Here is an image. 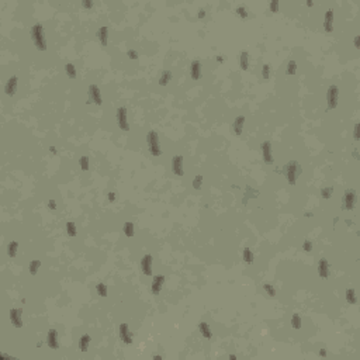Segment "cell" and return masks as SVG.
I'll return each instance as SVG.
<instances>
[{
  "instance_id": "6da1fadb",
  "label": "cell",
  "mask_w": 360,
  "mask_h": 360,
  "mask_svg": "<svg viewBox=\"0 0 360 360\" xmlns=\"http://www.w3.org/2000/svg\"><path fill=\"white\" fill-rule=\"evenodd\" d=\"M31 37H33L35 45L38 47V49H45L47 48V42L44 40V33H42V27L41 25H35L31 28Z\"/></svg>"
},
{
  "instance_id": "7a4b0ae2",
  "label": "cell",
  "mask_w": 360,
  "mask_h": 360,
  "mask_svg": "<svg viewBox=\"0 0 360 360\" xmlns=\"http://www.w3.org/2000/svg\"><path fill=\"white\" fill-rule=\"evenodd\" d=\"M148 143H149V149L151 154L154 156H159L160 155V148H159V138H158V134L151 131L148 134Z\"/></svg>"
},
{
  "instance_id": "3957f363",
  "label": "cell",
  "mask_w": 360,
  "mask_h": 360,
  "mask_svg": "<svg viewBox=\"0 0 360 360\" xmlns=\"http://www.w3.org/2000/svg\"><path fill=\"white\" fill-rule=\"evenodd\" d=\"M298 172H300V166H298L297 162H290V163L286 166L287 179H288V182H290L291 184L295 183V177H297V173H298Z\"/></svg>"
},
{
  "instance_id": "277c9868",
  "label": "cell",
  "mask_w": 360,
  "mask_h": 360,
  "mask_svg": "<svg viewBox=\"0 0 360 360\" xmlns=\"http://www.w3.org/2000/svg\"><path fill=\"white\" fill-rule=\"evenodd\" d=\"M338 96H339V92H338L336 86H331L328 90V106L329 108H335L338 103Z\"/></svg>"
},
{
  "instance_id": "5b68a950",
  "label": "cell",
  "mask_w": 360,
  "mask_h": 360,
  "mask_svg": "<svg viewBox=\"0 0 360 360\" xmlns=\"http://www.w3.org/2000/svg\"><path fill=\"white\" fill-rule=\"evenodd\" d=\"M117 120H118V125L121 130H128V123H127V110L124 107H120L117 111Z\"/></svg>"
},
{
  "instance_id": "8992f818",
  "label": "cell",
  "mask_w": 360,
  "mask_h": 360,
  "mask_svg": "<svg viewBox=\"0 0 360 360\" xmlns=\"http://www.w3.org/2000/svg\"><path fill=\"white\" fill-rule=\"evenodd\" d=\"M89 99L92 101H94L96 104H101V96H100V90L96 84H92L89 87Z\"/></svg>"
},
{
  "instance_id": "52a82bcc",
  "label": "cell",
  "mask_w": 360,
  "mask_h": 360,
  "mask_svg": "<svg viewBox=\"0 0 360 360\" xmlns=\"http://www.w3.org/2000/svg\"><path fill=\"white\" fill-rule=\"evenodd\" d=\"M354 201H356V194H354L353 190H349L346 191L345 194V198H343V203H345V208L346 210H352L354 205Z\"/></svg>"
},
{
  "instance_id": "ba28073f",
  "label": "cell",
  "mask_w": 360,
  "mask_h": 360,
  "mask_svg": "<svg viewBox=\"0 0 360 360\" xmlns=\"http://www.w3.org/2000/svg\"><path fill=\"white\" fill-rule=\"evenodd\" d=\"M141 267H142L143 274L149 276V274L152 273V256H151V255L143 256L142 262H141Z\"/></svg>"
},
{
  "instance_id": "9c48e42d",
  "label": "cell",
  "mask_w": 360,
  "mask_h": 360,
  "mask_svg": "<svg viewBox=\"0 0 360 360\" xmlns=\"http://www.w3.org/2000/svg\"><path fill=\"white\" fill-rule=\"evenodd\" d=\"M172 167H173V172L179 176L183 174V158L182 156H174L173 162H172Z\"/></svg>"
},
{
  "instance_id": "30bf717a",
  "label": "cell",
  "mask_w": 360,
  "mask_h": 360,
  "mask_svg": "<svg viewBox=\"0 0 360 360\" xmlns=\"http://www.w3.org/2000/svg\"><path fill=\"white\" fill-rule=\"evenodd\" d=\"M262 151H263V156H264L266 163H272L273 162V156H272V145H270V142L262 143Z\"/></svg>"
},
{
  "instance_id": "8fae6325",
  "label": "cell",
  "mask_w": 360,
  "mask_h": 360,
  "mask_svg": "<svg viewBox=\"0 0 360 360\" xmlns=\"http://www.w3.org/2000/svg\"><path fill=\"white\" fill-rule=\"evenodd\" d=\"M120 338L125 342V343H131L132 339H131V335L128 332V325L127 323H121L120 325Z\"/></svg>"
},
{
  "instance_id": "7c38bea8",
  "label": "cell",
  "mask_w": 360,
  "mask_h": 360,
  "mask_svg": "<svg viewBox=\"0 0 360 360\" xmlns=\"http://www.w3.org/2000/svg\"><path fill=\"white\" fill-rule=\"evenodd\" d=\"M16 89H17V77L13 76L9 79V82L6 83V94H9V96H13L14 93H16Z\"/></svg>"
},
{
  "instance_id": "4fadbf2b",
  "label": "cell",
  "mask_w": 360,
  "mask_h": 360,
  "mask_svg": "<svg viewBox=\"0 0 360 360\" xmlns=\"http://www.w3.org/2000/svg\"><path fill=\"white\" fill-rule=\"evenodd\" d=\"M10 319L17 328H20L21 323H23V321H21V311L20 310H11L10 311Z\"/></svg>"
},
{
  "instance_id": "5bb4252c",
  "label": "cell",
  "mask_w": 360,
  "mask_h": 360,
  "mask_svg": "<svg viewBox=\"0 0 360 360\" xmlns=\"http://www.w3.org/2000/svg\"><path fill=\"white\" fill-rule=\"evenodd\" d=\"M319 276L322 277V279H328V276H329V266H328V262L325 259H321L319 262Z\"/></svg>"
},
{
  "instance_id": "9a60e30c",
  "label": "cell",
  "mask_w": 360,
  "mask_h": 360,
  "mask_svg": "<svg viewBox=\"0 0 360 360\" xmlns=\"http://www.w3.org/2000/svg\"><path fill=\"white\" fill-rule=\"evenodd\" d=\"M165 281V277L163 276H156L154 279V283H152V293L154 294H158L160 291V287H162V284H163Z\"/></svg>"
},
{
  "instance_id": "2e32d148",
  "label": "cell",
  "mask_w": 360,
  "mask_h": 360,
  "mask_svg": "<svg viewBox=\"0 0 360 360\" xmlns=\"http://www.w3.org/2000/svg\"><path fill=\"white\" fill-rule=\"evenodd\" d=\"M48 345H49L52 349H57L58 347V334L57 331L51 329L49 334H48Z\"/></svg>"
},
{
  "instance_id": "e0dca14e",
  "label": "cell",
  "mask_w": 360,
  "mask_h": 360,
  "mask_svg": "<svg viewBox=\"0 0 360 360\" xmlns=\"http://www.w3.org/2000/svg\"><path fill=\"white\" fill-rule=\"evenodd\" d=\"M332 20H334V10H328V13L325 14V30L327 31H332Z\"/></svg>"
},
{
  "instance_id": "ac0fdd59",
  "label": "cell",
  "mask_w": 360,
  "mask_h": 360,
  "mask_svg": "<svg viewBox=\"0 0 360 360\" xmlns=\"http://www.w3.org/2000/svg\"><path fill=\"white\" fill-rule=\"evenodd\" d=\"M190 73L193 79H198L200 77V62L198 61H194L190 66Z\"/></svg>"
},
{
  "instance_id": "d6986e66",
  "label": "cell",
  "mask_w": 360,
  "mask_h": 360,
  "mask_svg": "<svg viewBox=\"0 0 360 360\" xmlns=\"http://www.w3.org/2000/svg\"><path fill=\"white\" fill-rule=\"evenodd\" d=\"M244 123H245V118L244 117H238L235 123H233V131L237 132V135H239L242 132V128H244Z\"/></svg>"
},
{
  "instance_id": "ffe728a7",
  "label": "cell",
  "mask_w": 360,
  "mask_h": 360,
  "mask_svg": "<svg viewBox=\"0 0 360 360\" xmlns=\"http://www.w3.org/2000/svg\"><path fill=\"white\" fill-rule=\"evenodd\" d=\"M97 37H99V40L101 41V44L106 47L107 45V28L106 27H103V28H100V30L97 31Z\"/></svg>"
},
{
  "instance_id": "44dd1931",
  "label": "cell",
  "mask_w": 360,
  "mask_h": 360,
  "mask_svg": "<svg viewBox=\"0 0 360 360\" xmlns=\"http://www.w3.org/2000/svg\"><path fill=\"white\" fill-rule=\"evenodd\" d=\"M200 332H201V334H203L205 338H208V339H210V338H211V331H210V327H208V325H207L205 322H201V323H200Z\"/></svg>"
},
{
  "instance_id": "7402d4cb",
  "label": "cell",
  "mask_w": 360,
  "mask_h": 360,
  "mask_svg": "<svg viewBox=\"0 0 360 360\" xmlns=\"http://www.w3.org/2000/svg\"><path fill=\"white\" fill-rule=\"evenodd\" d=\"M248 66H249V55L246 52H242V55H241V68L248 69Z\"/></svg>"
},
{
  "instance_id": "603a6c76",
  "label": "cell",
  "mask_w": 360,
  "mask_h": 360,
  "mask_svg": "<svg viewBox=\"0 0 360 360\" xmlns=\"http://www.w3.org/2000/svg\"><path fill=\"white\" fill-rule=\"evenodd\" d=\"M89 343H90V336L89 335H83V336H82V340H80V349L83 350V352H86Z\"/></svg>"
},
{
  "instance_id": "cb8c5ba5",
  "label": "cell",
  "mask_w": 360,
  "mask_h": 360,
  "mask_svg": "<svg viewBox=\"0 0 360 360\" xmlns=\"http://www.w3.org/2000/svg\"><path fill=\"white\" fill-rule=\"evenodd\" d=\"M17 242H10L9 244V249H7V252H9V256H11V257H14L16 256V252H17Z\"/></svg>"
},
{
  "instance_id": "d4e9b609",
  "label": "cell",
  "mask_w": 360,
  "mask_h": 360,
  "mask_svg": "<svg viewBox=\"0 0 360 360\" xmlns=\"http://www.w3.org/2000/svg\"><path fill=\"white\" fill-rule=\"evenodd\" d=\"M41 266V262L40 260H34V262H31L30 263V273L31 274H35L38 272V267Z\"/></svg>"
},
{
  "instance_id": "484cf974",
  "label": "cell",
  "mask_w": 360,
  "mask_h": 360,
  "mask_svg": "<svg viewBox=\"0 0 360 360\" xmlns=\"http://www.w3.org/2000/svg\"><path fill=\"white\" fill-rule=\"evenodd\" d=\"M66 231H68V233H69L70 237H75V235H76V227H75V224L73 222H68L66 224Z\"/></svg>"
},
{
  "instance_id": "4316f807",
  "label": "cell",
  "mask_w": 360,
  "mask_h": 360,
  "mask_svg": "<svg viewBox=\"0 0 360 360\" xmlns=\"http://www.w3.org/2000/svg\"><path fill=\"white\" fill-rule=\"evenodd\" d=\"M124 232L127 233V237H132L134 233V225L131 222H127L125 225H124Z\"/></svg>"
},
{
  "instance_id": "83f0119b",
  "label": "cell",
  "mask_w": 360,
  "mask_h": 360,
  "mask_svg": "<svg viewBox=\"0 0 360 360\" xmlns=\"http://www.w3.org/2000/svg\"><path fill=\"white\" fill-rule=\"evenodd\" d=\"M65 70H66V73L69 75L70 77H75V76H76V70H75V66L72 64H68L66 66H65Z\"/></svg>"
},
{
  "instance_id": "f1b7e54d",
  "label": "cell",
  "mask_w": 360,
  "mask_h": 360,
  "mask_svg": "<svg viewBox=\"0 0 360 360\" xmlns=\"http://www.w3.org/2000/svg\"><path fill=\"white\" fill-rule=\"evenodd\" d=\"M170 77H172V73H170V72H167V70H166V72H163L162 77H160V84H162V86H165V84H166L167 82L170 80Z\"/></svg>"
},
{
  "instance_id": "f546056e",
  "label": "cell",
  "mask_w": 360,
  "mask_h": 360,
  "mask_svg": "<svg viewBox=\"0 0 360 360\" xmlns=\"http://www.w3.org/2000/svg\"><path fill=\"white\" fill-rule=\"evenodd\" d=\"M244 260L248 262V263H252V262H253V256H252V252H250L249 249L244 250Z\"/></svg>"
},
{
  "instance_id": "4dcf8cb0",
  "label": "cell",
  "mask_w": 360,
  "mask_h": 360,
  "mask_svg": "<svg viewBox=\"0 0 360 360\" xmlns=\"http://www.w3.org/2000/svg\"><path fill=\"white\" fill-rule=\"evenodd\" d=\"M295 68H297V64L294 62V61H290V62H288V66H287V73L294 75L295 73Z\"/></svg>"
},
{
  "instance_id": "1f68e13d",
  "label": "cell",
  "mask_w": 360,
  "mask_h": 360,
  "mask_svg": "<svg viewBox=\"0 0 360 360\" xmlns=\"http://www.w3.org/2000/svg\"><path fill=\"white\" fill-rule=\"evenodd\" d=\"M346 298H347V301H349V303H352V304L356 303V297H354V290H347V291H346Z\"/></svg>"
},
{
  "instance_id": "d6a6232c",
  "label": "cell",
  "mask_w": 360,
  "mask_h": 360,
  "mask_svg": "<svg viewBox=\"0 0 360 360\" xmlns=\"http://www.w3.org/2000/svg\"><path fill=\"white\" fill-rule=\"evenodd\" d=\"M291 325H293L295 329H298V328L301 327V318L298 317V315H294L293 319H291Z\"/></svg>"
},
{
  "instance_id": "836d02e7",
  "label": "cell",
  "mask_w": 360,
  "mask_h": 360,
  "mask_svg": "<svg viewBox=\"0 0 360 360\" xmlns=\"http://www.w3.org/2000/svg\"><path fill=\"white\" fill-rule=\"evenodd\" d=\"M96 288H97V293L100 294V295H103V297L107 295V288H106V286H104V284H101V283L97 284Z\"/></svg>"
},
{
  "instance_id": "e575fe53",
  "label": "cell",
  "mask_w": 360,
  "mask_h": 360,
  "mask_svg": "<svg viewBox=\"0 0 360 360\" xmlns=\"http://www.w3.org/2000/svg\"><path fill=\"white\" fill-rule=\"evenodd\" d=\"M80 166H82L83 170H87V167H89V159H87V156H83L80 159Z\"/></svg>"
},
{
  "instance_id": "d590c367",
  "label": "cell",
  "mask_w": 360,
  "mask_h": 360,
  "mask_svg": "<svg viewBox=\"0 0 360 360\" xmlns=\"http://www.w3.org/2000/svg\"><path fill=\"white\" fill-rule=\"evenodd\" d=\"M331 194H332V189H331V187H328V189H323V190H322V197H323V198H328V197H331Z\"/></svg>"
},
{
  "instance_id": "8d00e7d4",
  "label": "cell",
  "mask_w": 360,
  "mask_h": 360,
  "mask_svg": "<svg viewBox=\"0 0 360 360\" xmlns=\"http://www.w3.org/2000/svg\"><path fill=\"white\" fill-rule=\"evenodd\" d=\"M263 287H264V290H266L267 293L270 294V295H274V294H276V293H274V288L272 286H269V284H264Z\"/></svg>"
},
{
  "instance_id": "74e56055",
  "label": "cell",
  "mask_w": 360,
  "mask_h": 360,
  "mask_svg": "<svg viewBox=\"0 0 360 360\" xmlns=\"http://www.w3.org/2000/svg\"><path fill=\"white\" fill-rule=\"evenodd\" d=\"M201 179H203L201 176H197L196 177V180H194V187H196V189H200V187H201Z\"/></svg>"
},
{
  "instance_id": "f35d334b",
  "label": "cell",
  "mask_w": 360,
  "mask_h": 360,
  "mask_svg": "<svg viewBox=\"0 0 360 360\" xmlns=\"http://www.w3.org/2000/svg\"><path fill=\"white\" fill-rule=\"evenodd\" d=\"M269 69H270L269 65H264V66H263V77H264V79H267V77H269Z\"/></svg>"
},
{
  "instance_id": "ab89813d",
  "label": "cell",
  "mask_w": 360,
  "mask_h": 360,
  "mask_svg": "<svg viewBox=\"0 0 360 360\" xmlns=\"http://www.w3.org/2000/svg\"><path fill=\"white\" fill-rule=\"evenodd\" d=\"M304 249L307 250V252H310L311 249H312V245H311L310 241H307V242H304Z\"/></svg>"
},
{
  "instance_id": "60d3db41",
  "label": "cell",
  "mask_w": 360,
  "mask_h": 360,
  "mask_svg": "<svg viewBox=\"0 0 360 360\" xmlns=\"http://www.w3.org/2000/svg\"><path fill=\"white\" fill-rule=\"evenodd\" d=\"M237 13L239 14L241 17H246V13H245V9H244V7H239V9L237 10Z\"/></svg>"
},
{
  "instance_id": "b9f144b4",
  "label": "cell",
  "mask_w": 360,
  "mask_h": 360,
  "mask_svg": "<svg viewBox=\"0 0 360 360\" xmlns=\"http://www.w3.org/2000/svg\"><path fill=\"white\" fill-rule=\"evenodd\" d=\"M128 55H130L131 59H135V58L138 57V53L135 52V51H128Z\"/></svg>"
},
{
  "instance_id": "7bdbcfd3",
  "label": "cell",
  "mask_w": 360,
  "mask_h": 360,
  "mask_svg": "<svg viewBox=\"0 0 360 360\" xmlns=\"http://www.w3.org/2000/svg\"><path fill=\"white\" fill-rule=\"evenodd\" d=\"M354 138H356V139L359 138V124H357L356 128H354Z\"/></svg>"
},
{
  "instance_id": "ee69618b",
  "label": "cell",
  "mask_w": 360,
  "mask_h": 360,
  "mask_svg": "<svg viewBox=\"0 0 360 360\" xmlns=\"http://www.w3.org/2000/svg\"><path fill=\"white\" fill-rule=\"evenodd\" d=\"M55 207H57V205H55V201L51 200L49 201V208H51V210H55Z\"/></svg>"
},
{
  "instance_id": "f6af8a7d",
  "label": "cell",
  "mask_w": 360,
  "mask_h": 360,
  "mask_svg": "<svg viewBox=\"0 0 360 360\" xmlns=\"http://www.w3.org/2000/svg\"><path fill=\"white\" fill-rule=\"evenodd\" d=\"M114 198H115V194H114V193H110V194H108V200H110V201H113Z\"/></svg>"
},
{
  "instance_id": "bcb514c9",
  "label": "cell",
  "mask_w": 360,
  "mask_h": 360,
  "mask_svg": "<svg viewBox=\"0 0 360 360\" xmlns=\"http://www.w3.org/2000/svg\"><path fill=\"white\" fill-rule=\"evenodd\" d=\"M83 6L84 7H92V6H93V3H92V2H90V3H89V2H84Z\"/></svg>"
},
{
  "instance_id": "7dc6e473",
  "label": "cell",
  "mask_w": 360,
  "mask_h": 360,
  "mask_svg": "<svg viewBox=\"0 0 360 360\" xmlns=\"http://www.w3.org/2000/svg\"><path fill=\"white\" fill-rule=\"evenodd\" d=\"M272 9H273L274 11H277V3H272Z\"/></svg>"
},
{
  "instance_id": "c3c4849f",
  "label": "cell",
  "mask_w": 360,
  "mask_h": 360,
  "mask_svg": "<svg viewBox=\"0 0 360 360\" xmlns=\"http://www.w3.org/2000/svg\"><path fill=\"white\" fill-rule=\"evenodd\" d=\"M354 44H356V47L359 48V37H356V40H354Z\"/></svg>"
},
{
  "instance_id": "681fc988",
  "label": "cell",
  "mask_w": 360,
  "mask_h": 360,
  "mask_svg": "<svg viewBox=\"0 0 360 360\" xmlns=\"http://www.w3.org/2000/svg\"><path fill=\"white\" fill-rule=\"evenodd\" d=\"M204 16H205V13H204V11H203V10H201V11H200V13H198V17H204Z\"/></svg>"
}]
</instances>
